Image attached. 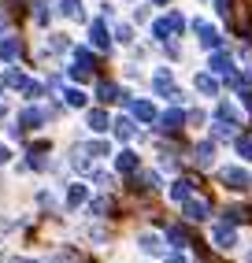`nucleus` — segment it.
<instances>
[{"mask_svg": "<svg viewBox=\"0 0 252 263\" xmlns=\"http://www.w3.org/2000/svg\"><path fill=\"white\" fill-rule=\"evenodd\" d=\"M70 167H75L78 174H93V167H97V160H93V152H89V148H75V152H70Z\"/></svg>", "mask_w": 252, "mask_h": 263, "instance_id": "obj_1", "label": "nucleus"}, {"mask_svg": "<svg viewBox=\"0 0 252 263\" xmlns=\"http://www.w3.org/2000/svg\"><path fill=\"white\" fill-rule=\"evenodd\" d=\"M89 45L93 48H100V52H107L112 48V37H107V26L97 19V23H89Z\"/></svg>", "mask_w": 252, "mask_h": 263, "instance_id": "obj_2", "label": "nucleus"}, {"mask_svg": "<svg viewBox=\"0 0 252 263\" xmlns=\"http://www.w3.org/2000/svg\"><path fill=\"white\" fill-rule=\"evenodd\" d=\"M137 249L145 252V256H164V252H167V245L159 241L156 234H141V237H137Z\"/></svg>", "mask_w": 252, "mask_h": 263, "instance_id": "obj_3", "label": "nucleus"}, {"mask_svg": "<svg viewBox=\"0 0 252 263\" xmlns=\"http://www.w3.org/2000/svg\"><path fill=\"white\" fill-rule=\"evenodd\" d=\"M223 182H226L230 189H248V185H252V178H248L241 167H226V171H223Z\"/></svg>", "mask_w": 252, "mask_h": 263, "instance_id": "obj_4", "label": "nucleus"}, {"mask_svg": "<svg viewBox=\"0 0 252 263\" xmlns=\"http://www.w3.org/2000/svg\"><path fill=\"white\" fill-rule=\"evenodd\" d=\"M89 200V185H82V182H75V185H67V208L75 212V208H82Z\"/></svg>", "mask_w": 252, "mask_h": 263, "instance_id": "obj_5", "label": "nucleus"}, {"mask_svg": "<svg viewBox=\"0 0 252 263\" xmlns=\"http://www.w3.org/2000/svg\"><path fill=\"white\" fill-rule=\"evenodd\" d=\"M115 171H119V174H134V171H137V156H134L130 148H122V152L115 156Z\"/></svg>", "mask_w": 252, "mask_h": 263, "instance_id": "obj_6", "label": "nucleus"}, {"mask_svg": "<svg viewBox=\"0 0 252 263\" xmlns=\"http://www.w3.org/2000/svg\"><path fill=\"white\" fill-rule=\"evenodd\" d=\"M215 245H219V249H233V245H238V234H233L226 222H219L215 226Z\"/></svg>", "mask_w": 252, "mask_h": 263, "instance_id": "obj_7", "label": "nucleus"}, {"mask_svg": "<svg viewBox=\"0 0 252 263\" xmlns=\"http://www.w3.org/2000/svg\"><path fill=\"white\" fill-rule=\"evenodd\" d=\"M182 212L201 222V219H208V200H182Z\"/></svg>", "mask_w": 252, "mask_h": 263, "instance_id": "obj_8", "label": "nucleus"}, {"mask_svg": "<svg viewBox=\"0 0 252 263\" xmlns=\"http://www.w3.org/2000/svg\"><path fill=\"white\" fill-rule=\"evenodd\" d=\"M85 126L93 130V134H104V130H107V115H104L100 108H93V111H85Z\"/></svg>", "mask_w": 252, "mask_h": 263, "instance_id": "obj_9", "label": "nucleus"}, {"mask_svg": "<svg viewBox=\"0 0 252 263\" xmlns=\"http://www.w3.org/2000/svg\"><path fill=\"white\" fill-rule=\"evenodd\" d=\"M0 60H4V63L19 60V41H15V37H0Z\"/></svg>", "mask_w": 252, "mask_h": 263, "instance_id": "obj_10", "label": "nucleus"}, {"mask_svg": "<svg viewBox=\"0 0 252 263\" xmlns=\"http://www.w3.org/2000/svg\"><path fill=\"white\" fill-rule=\"evenodd\" d=\"M85 208H89V215H93V219H107L112 200H107V197H97V200H85Z\"/></svg>", "mask_w": 252, "mask_h": 263, "instance_id": "obj_11", "label": "nucleus"}, {"mask_svg": "<svg viewBox=\"0 0 252 263\" xmlns=\"http://www.w3.org/2000/svg\"><path fill=\"white\" fill-rule=\"evenodd\" d=\"M97 97H100L104 104H112V100H122L126 93H119V85H115V82H100V85H97Z\"/></svg>", "mask_w": 252, "mask_h": 263, "instance_id": "obj_12", "label": "nucleus"}, {"mask_svg": "<svg viewBox=\"0 0 252 263\" xmlns=\"http://www.w3.org/2000/svg\"><path fill=\"white\" fill-rule=\"evenodd\" d=\"M56 11H60V15H67V19H85L78 0H56Z\"/></svg>", "mask_w": 252, "mask_h": 263, "instance_id": "obj_13", "label": "nucleus"}, {"mask_svg": "<svg viewBox=\"0 0 252 263\" xmlns=\"http://www.w3.org/2000/svg\"><path fill=\"white\" fill-rule=\"evenodd\" d=\"M130 108H134V119H141V122H152L156 119V108H152L149 100H134Z\"/></svg>", "mask_w": 252, "mask_h": 263, "instance_id": "obj_14", "label": "nucleus"}, {"mask_svg": "<svg viewBox=\"0 0 252 263\" xmlns=\"http://www.w3.org/2000/svg\"><path fill=\"white\" fill-rule=\"evenodd\" d=\"M112 126H115V137H119V141H130V137H134V119H122V115H119Z\"/></svg>", "mask_w": 252, "mask_h": 263, "instance_id": "obj_15", "label": "nucleus"}, {"mask_svg": "<svg viewBox=\"0 0 252 263\" xmlns=\"http://www.w3.org/2000/svg\"><path fill=\"white\" fill-rule=\"evenodd\" d=\"M189 193H193V182L178 178V182H174V189H171V200H174V204H182V200H189Z\"/></svg>", "mask_w": 252, "mask_h": 263, "instance_id": "obj_16", "label": "nucleus"}, {"mask_svg": "<svg viewBox=\"0 0 252 263\" xmlns=\"http://www.w3.org/2000/svg\"><path fill=\"white\" fill-rule=\"evenodd\" d=\"M196 89H201L204 97H215L219 93V82H215L211 74H196Z\"/></svg>", "mask_w": 252, "mask_h": 263, "instance_id": "obj_17", "label": "nucleus"}, {"mask_svg": "<svg viewBox=\"0 0 252 263\" xmlns=\"http://www.w3.org/2000/svg\"><path fill=\"white\" fill-rule=\"evenodd\" d=\"M159 126H164L167 134H178L182 130V111H167L164 119H159Z\"/></svg>", "mask_w": 252, "mask_h": 263, "instance_id": "obj_18", "label": "nucleus"}, {"mask_svg": "<svg viewBox=\"0 0 252 263\" xmlns=\"http://www.w3.org/2000/svg\"><path fill=\"white\" fill-rule=\"evenodd\" d=\"M196 33H201V41H204L208 48H215V45H219V33H215L208 23H196Z\"/></svg>", "mask_w": 252, "mask_h": 263, "instance_id": "obj_19", "label": "nucleus"}, {"mask_svg": "<svg viewBox=\"0 0 252 263\" xmlns=\"http://www.w3.org/2000/svg\"><path fill=\"white\" fill-rule=\"evenodd\" d=\"M171 30H174L171 19H159V23H152V37H156V41H167V37H171Z\"/></svg>", "mask_w": 252, "mask_h": 263, "instance_id": "obj_20", "label": "nucleus"}, {"mask_svg": "<svg viewBox=\"0 0 252 263\" xmlns=\"http://www.w3.org/2000/svg\"><path fill=\"white\" fill-rule=\"evenodd\" d=\"M211 160H215V145H196V163L208 167Z\"/></svg>", "mask_w": 252, "mask_h": 263, "instance_id": "obj_21", "label": "nucleus"}, {"mask_svg": "<svg viewBox=\"0 0 252 263\" xmlns=\"http://www.w3.org/2000/svg\"><path fill=\"white\" fill-rule=\"evenodd\" d=\"M48 48H52V52H70L67 33H52V37H48Z\"/></svg>", "mask_w": 252, "mask_h": 263, "instance_id": "obj_22", "label": "nucleus"}, {"mask_svg": "<svg viewBox=\"0 0 252 263\" xmlns=\"http://www.w3.org/2000/svg\"><path fill=\"white\" fill-rule=\"evenodd\" d=\"M26 74H19V71H11V74H4V85H11V89H26Z\"/></svg>", "mask_w": 252, "mask_h": 263, "instance_id": "obj_23", "label": "nucleus"}, {"mask_svg": "<svg viewBox=\"0 0 252 263\" xmlns=\"http://www.w3.org/2000/svg\"><path fill=\"white\" fill-rule=\"evenodd\" d=\"M63 97H67L70 108H85V93H82V89H67Z\"/></svg>", "mask_w": 252, "mask_h": 263, "instance_id": "obj_24", "label": "nucleus"}, {"mask_svg": "<svg viewBox=\"0 0 252 263\" xmlns=\"http://www.w3.org/2000/svg\"><path fill=\"white\" fill-rule=\"evenodd\" d=\"M115 41H122V45H130V41H134V30L126 26V23H119V26H115Z\"/></svg>", "mask_w": 252, "mask_h": 263, "instance_id": "obj_25", "label": "nucleus"}, {"mask_svg": "<svg viewBox=\"0 0 252 263\" xmlns=\"http://www.w3.org/2000/svg\"><path fill=\"white\" fill-rule=\"evenodd\" d=\"M48 263H82V259H78V252H70V249H67V252H56Z\"/></svg>", "mask_w": 252, "mask_h": 263, "instance_id": "obj_26", "label": "nucleus"}, {"mask_svg": "<svg viewBox=\"0 0 252 263\" xmlns=\"http://www.w3.org/2000/svg\"><path fill=\"white\" fill-rule=\"evenodd\" d=\"M211 71L226 74V71H230V56H215V60H211Z\"/></svg>", "mask_w": 252, "mask_h": 263, "instance_id": "obj_27", "label": "nucleus"}, {"mask_svg": "<svg viewBox=\"0 0 252 263\" xmlns=\"http://www.w3.org/2000/svg\"><path fill=\"white\" fill-rule=\"evenodd\" d=\"M70 78H75V82H85V78H89V67H82V63H70Z\"/></svg>", "mask_w": 252, "mask_h": 263, "instance_id": "obj_28", "label": "nucleus"}, {"mask_svg": "<svg viewBox=\"0 0 252 263\" xmlns=\"http://www.w3.org/2000/svg\"><path fill=\"white\" fill-rule=\"evenodd\" d=\"M89 152H93V160H100V156H107V145L97 141V145H89Z\"/></svg>", "mask_w": 252, "mask_h": 263, "instance_id": "obj_29", "label": "nucleus"}, {"mask_svg": "<svg viewBox=\"0 0 252 263\" xmlns=\"http://www.w3.org/2000/svg\"><path fill=\"white\" fill-rule=\"evenodd\" d=\"M238 152H241V160H252V141H238Z\"/></svg>", "mask_w": 252, "mask_h": 263, "instance_id": "obj_30", "label": "nucleus"}, {"mask_svg": "<svg viewBox=\"0 0 252 263\" xmlns=\"http://www.w3.org/2000/svg\"><path fill=\"white\" fill-rule=\"evenodd\" d=\"M33 19H38V23H41V26H45V23H48V11H45V4H38V11H33Z\"/></svg>", "mask_w": 252, "mask_h": 263, "instance_id": "obj_31", "label": "nucleus"}, {"mask_svg": "<svg viewBox=\"0 0 252 263\" xmlns=\"http://www.w3.org/2000/svg\"><path fill=\"white\" fill-rule=\"evenodd\" d=\"M167 263H186V256H182V252H171V256H167Z\"/></svg>", "mask_w": 252, "mask_h": 263, "instance_id": "obj_32", "label": "nucleus"}, {"mask_svg": "<svg viewBox=\"0 0 252 263\" xmlns=\"http://www.w3.org/2000/svg\"><path fill=\"white\" fill-rule=\"evenodd\" d=\"M11 160V152H8V145H0V163H8Z\"/></svg>", "mask_w": 252, "mask_h": 263, "instance_id": "obj_33", "label": "nucleus"}, {"mask_svg": "<svg viewBox=\"0 0 252 263\" xmlns=\"http://www.w3.org/2000/svg\"><path fill=\"white\" fill-rule=\"evenodd\" d=\"M0 30H8V19H4V15H0Z\"/></svg>", "mask_w": 252, "mask_h": 263, "instance_id": "obj_34", "label": "nucleus"}, {"mask_svg": "<svg viewBox=\"0 0 252 263\" xmlns=\"http://www.w3.org/2000/svg\"><path fill=\"white\" fill-rule=\"evenodd\" d=\"M11 263H38V259H11Z\"/></svg>", "mask_w": 252, "mask_h": 263, "instance_id": "obj_35", "label": "nucleus"}]
</instances>
